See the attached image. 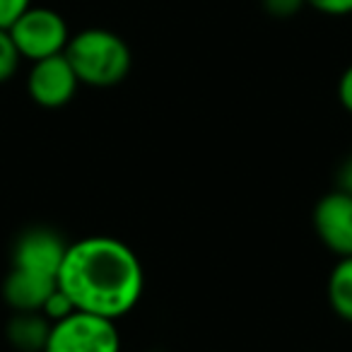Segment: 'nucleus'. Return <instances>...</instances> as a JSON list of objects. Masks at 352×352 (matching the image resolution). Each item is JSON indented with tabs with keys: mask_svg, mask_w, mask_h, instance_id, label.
<instances>
[{
	"mask_svg": "<svg viewBox=\"0 0 352 352\" xmlns=\"http://www.w3.org/2000/svg\"><path fill=\"white\" fill-rule=\"evenodd\" d=\"M314 232L318 241L338 258L352 256V198L342 191H331L314 208Z\"/></svg>",
	"mask_w": 352,
	"mask_h": 352,
	"instance_id": "0eeeda50",
	"label": "nucleus"
},
{
	"mask_svg": "<svg viewBox=\"0 0 352 352\" xmlns=\"http://www.w3.org/2000/svg\"><path fill=\"white\" fill-rule=\"evenodd\" d=\"M307 6L328 17L352 15V0H307Z\"/></svg>",
	"mask_w": 352,
	"mask_h": 352,
	"instance_id": "4468645a",
	"label": "nucleus"
},
{
	"mask_svg": "<svg viewBox=\"0 0 352 352\" xmlns=\"http://www.w3.org/2000/svg\"><path fill=\"white\" fill-rule=\"evenodd\" d=\"M8 32H10L22 58L32 60V63L63 54L70 36H73L68 30V22H65V17L60 12L51 10V8H34V6L27 8L8 27Z\"/></svg>",
	"mask_w": 352,
	"mask_h": 352,
	"instance_id": "7ed1b4c3",
	"label": "nucleus"
},
{
	"mask_svg": "<svg viewBox=\"0 0 352 352\" xmlns=\"http://www.w3.org/2000/svg\"><path fill=\"white\" fill-rule=\"evenodd\" d=\"M326 297L336 316L352 323V256L333 265L326 283Z\"/></svg>",
	"mask_w": 352,
	"mask_h": 352,
	"instance_id": "9d476101",
	"label": "nucleus"
},
{
	"mask_svg": "<svg viewBox=\"0 0 352 352\" xmlns=\"http://www.w3.org/2000/svg\"><path fill=\"white\" fill-rule=\"evenodd\" d=\"M30 6L32 0H0V30H8Z\"/></svg>",
	"mask_w": 352,
	"mask_h": 352,
	"instance_id": "2eb2a0df",
	"label": "nucleus"
},
{
	"mask_svg": "<svg viewBox=\"0 0 352 352\" xmlns=\"http://www.w3.org/2000/svg\"><path fill=\"white\" fill-rule=\"evenodd\" d=\"M80 80L65 54L34 60L27 75V94L41 109H63L78 94Z\"/></svg>",
	"mask_w": 352,
	"mask_h": 352,
	"instance_id": "39448f33",
	"label": "nucleus"
},
{
	"mask_svg": "<svg viewBox=\"0 0 352 352\" xmlns=\"http://www.w3.org/2000/svg\"><path fill=\"white\" fill-rule=\"evenodd\" d=\"M73 311H78V309H75V304L70 302V297L60 287H56L54 292H51V297L44 302V307H41V314H44V316L49 318L51 323H56V321H60V318L70 316Z\"/></svg>",
	"mask_w": 352,
	"mask_h": 352,
	"instance_id": "f8f14e48",
	"label": "nucleus"
},
{
	"mask_svg": "<svg viewBox=\"0 0 352 352\" xmlns=\"http://www.w3.org/2000/svg\"><path fill=\"white\" fill-rule=\"evenodd\" d=\"M63 54L73 65L80 85L97 89L121 85L133 68L131 46L123 41V36L104 27H89L73 34Z\"/></svg>",
	"mask_w": 352,
	"mask_h": 352,
	"instance_id": "f03ea898",
	"label": "nucleus"
},
{
	"mask_svg": "<svg viewBox=\"0 0 352 352\" xmlns=\"http://www.w3.org/2000/svg\"><path fill=\"white\" fill-rule=\"evenodd\" d=\"M56 280L78 311L111 321L128 316L145 292L140 258L116 236H85L68 244Z\"/></svg>",
	"mask_w": 352,
	"mask_h": 352,
	"instance_id": "f257e3e1",
	"label": "nucleus"
},
{
	"mask_svg": "<svg viewBox=\"0 0 352 352\" xmlns=\"http://www.w3.org/2000/svg\"><path fill=\"white\" fill-rule=\"evenodd\" d=\"M44 352H121V336L111 318L73 311L51 323Z\"/></svg>",
	"mask_w": 352,
	"mask_h": 352,
	"instance_id": "20e7f679",
	"label": "nucleus"
},
{
	"mask_svg": "<svg viewBox=\"0 0 352 352\" xmlns=\"http://www.w3.org/2000/svg\"><path fill=\"white\" fill-rule=\"evenodd\" d=\"M338 191L347 193V196L352 198V157H347L345 162L340 164V169H338Z\"/></svg>",
	"mask_w": 352,
	"mask_h": 352,
	"instance_id": "f3484780",
	"label": "nucleus"
},
{
	"mask_svg": "<svg viewBox=\"0 0 352 352\" xmlns=\"http://www.w3.org/2000/svg\"><path fill=\"white\" fill-rule=\"evenodd\" d=\"M20 60H22V56H20V51H17L15 41H12L10 32L0 30V85L8 82V80L17 73Z\"/></svg>",
	"mask_w": 352,
	"mask_h": 352,
	"instance_id": "9b49d317",
	"label": "nucleus"
},
{
	"mask_svg": "<svg viewBox=\"0 0 352 352\" xmlns=\"http://www.w3.org/2000/svg\"><path fill=\"white\" fill-rule=\"evenodd\" d=\"M65 251H68V241L56 230H51V227H30L15 239L12 268L46 275V278H58Z\"/></svg>",
	"mask_w": 352,
	"mask_h": 352,
	"instance_id": "423d86ee",
	"label": "nucleus"
},
{
	"mask_svg": "<svg viewBox=\"0 0 352 352\" xmlns=\"http://www.w3.org/2000/svg\"><path fill=\"white\" fill-rule=\"evenodd\" d=\"M56 287H58L56 278L10 268V273L3 280V299L12 311H41L44 302Z\"/></svg>",
	"mask_w": 352,
	"mask_h": 352,
	"instance_id": "6e6552de",
	"label": "nucleus"
},
{
	"mask_svg": "<svg viewBox=\"0 0 352 352\" xmlns=\"http://www.w3.org/2000/svg\"><path fill=\"white\" fill-rule=\"evenodd\" d=\"M338 99H340L342 109L352 113V65H347L338 80Z\"/></svg>",
	"mask_w": 352,
	"mask_h": 352,
	"instance_id": "dca6fc26",
	"label": "nucleus"
},
{
	"mask_svg": "<svg viewBox=\"0 0 352 352\" xmlns=\"http://www.w3.org/2000/svg\"><path fill=\"white\" fill-rule=\"evenodd\" d=\"M51 321L41 311H15L6 326V338L17 352H44Z\"/></svg>",
	"mask_w": 352,
	"mask_h": 352,
	"instance_id": "1a4fd4ad",
	"label": "nucleus"
},
{
	"mask_svg": "<svg viewBox=\"0 0 352 352\" xmlns=\"http://www.w3.org/2000/svg\"><path fill=\"white\" fill-rule=\"evenodd\" d=\"M261 6L275 20H289V17L302 12V8L307 6V0H261Z\"/></svg>",
	"mask_w": 352,
	"mask_h": 352,
	"instance_id": "ddd939ff",
	"label": "nucleus"
}]
</instances>
